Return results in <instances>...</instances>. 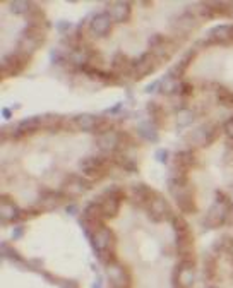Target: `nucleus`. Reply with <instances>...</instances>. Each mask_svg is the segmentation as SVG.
I'll list each match as a JSON object with an SVG mask.
<instances>
[{"instance_id": "nucleus-1", "label": "nucleus", "mask_w": 233, "mask_h": 288, "mask_svg": "<svg viewBox=\"0 0 233 288\" xmlns=\"http://www.w3.org/2000/svg\"><path fill=\"white\" fill-rule=\"evenodd\" d=\"M232 201L225 196L223 192H216V199H214V204L211 206V209L208 211L204 218V223L209 228H216L221 225H227L228 222V215H230L232 209Z\"/></svg>"}, {"instance_id": "nucleus-2", "label": "nucleus", "mask_w": 233, "mask_h": 288, "mask_svg": "<svg viewBox=\"0 0 233 288\" xmlns=\"http://www.w3.org/2000/svg\"><path fill=\"white\" fill-rule=\"evenodd\" d=\"M45 40H47V29H43V26L40 24L28 22V26L21 31L19 48L17 50L31 55V52L38 50L41 45L45 43Z\"/></svg>"}, {"instance_id": "nucleus-3", "label": "nucleus", "mask_w": 233, "mask_h": 288, "mask_svg": "<svg viewBox=\"0 0 233 288\" xmlns=\"http://www.w3.org/2000/svg\"><path fill=\"white\" fill-rule=\"evenodd\" d=\"M123 199H125V190L118 185H112L101 196V209H103L105 218H115L120 211V206H122Z\"/></svg>"}, {"instance_id": "nucleus-4", "label": "nucleus", "mask_w": 233, "mask_h": 288, "mask_svg": "<svg viewBox=\"0 0 233 288\" xmlns=\"http://www.w3.org/2000/svg\"><path fill=\"white\" fill-rule=\"evenodd\" d=\"M158 65H160V58H158L153 52H146V54H142L139 58L132 60V67H130L129 74L136 81L144 79L146 76L155 72L158 69Z\"/></svg>"}, {"instance_id": "nucleus-5", "label": "nucleus", "mask_w": 233, "mask_h": 288, "mask_svg": "<svg viewBox=\"0 0 233 288\" xmlns=\"http://www.w3.org/2000/svg\"><path fill=\"white\" fill-rule=\"evenodd\" d=\"M29 60H31V55L24 54V52H21V50H16V52H12V54L3 55V58H2L3 76L12 77V76L21 74L22 70L26 69V65L29 63Z\"/></svg>"}, {"instance_id": "nucleus-6", "label": "nucleus", "mask_w": 233, "mask_h": 288, "mask_svg": "<svg viewBox=\"0 0 233 288\" xmlns=\"http://www.w3.org/2000/svg\"><path fill=\"white\" fill-rule=\"evenodd\" d=\"M195 261L194 257H187L182 259L180 264L175 269L174 282L176 288H192L195 280Z\"/></svg>"}, {"instance_id": "nucleus-7", "label": "nucleus", "mask_w": 233, "mask_h": 288, "mask_svg": "<svg viewBox=\"0 0 233 288\" xmlns=\"http://www.w3.org/2000/svg\"><path fill=\"white\" fill-rule=\"evenodd\" d=\"M110 163L112 158H108V156H88V158L81 162V170L86 177L100 178L107 173Z\"/></svg>"}, {"instance_id": "nucleus-8", "label": "nucleus", "mask_w": 233, "mask_h": 288, "mask_svg": "<svg viewBox=\"0 0 233 288\" xmlns=\"http://www.w3.org/2000/svg\"><path fill=\"white\" fill-rule=\"evenodd\" d=\"M89 240H91V245L96 250V256H98L101 252H110L112 247L115 244V235L107 225H103L89 237Z\"/></svg>"}, {"instance_id": "nucleus-9", "label": "nucleus", "mask_w": 233, "mask_h": 288, "mask_svg": "<svg viewBox=\"0 0 233 288\" xmlns=\"http://www.w3.org/2000/svg\"><path fill=\"white\" fill-rule=\"evenodd\" d=\"M149 47H151V52L160 58V60H168L175 50L174 41L167 40L163 35H160V33H156V35H153L151 38H149Z\"/></svg>"}, {"instance_id": "nucleus-10", "label": "nucleus", "mask_w": 233, "mask_h": 288, "mask_svg": "<svg viewBox=\"0 0 233 288\" xmlns=\"http://www.w3.org/2000/svg\"><path fill=\"white\" fill-rule=\"evenodd\" d=\"M88 189H91V185H89V182L86 178L79 177V175H70V177H67L63 180L60 190H62V194L65 197H77L81 194H84Z\"/></svg>"}, {"instance_id": "nucleus-11", "label": "nucleus", "mask_w": 233, "mask_h": 288, "mask_svg": "<svg viewBox=\"0 0 233 288\" xmlns=\"http://www.w3.org/2000/svg\"><path fill=\"white\" fill-rule=\"evenodd\" d=\"M108 280H110V288H129L130 285V276L127 273V269L120 263H112L110 266H107Z\"/></svg>"}, {"instance_id": "nucleus-12", "label": "nucleus", "mask_w": 233, "mask_h": 288, "mask_svg": "<svg viewBox=\"0 0 233 288\" xmlns=\"http://www.w3.org/2000/svg\"><path fill=\"white\" fill-rule=\"evenodd\" d=\"M98 148L103 153H115L122 148V134L116 132V130H110V132L100 134L96 139Z\"/></svg>"}, {"instance_id": "nucleus-13", "label": "nucleus", "mask_w": 233, "mask_h": 288, "mask_svg": "<svg viewBox=\"0 0 233 288\" xmlns=\"http://www.w3.org/2000/svg\"><path fill=\"white\" fill-rule=\"evenodd\" d=\"M146 211H148L149 220H153L155 223H160V222H163V220H167L168 216H170L172 209H170V206H168V203L163 199V197L158 196L153 203H149L148 206H146Z\"/></svg>"}, {"instance_id": "nucleus-14", "label": "nucleus", "mask_w": 233, "mask_h": 288, "mask_svg": "<svg viewBox=\"0 0 233 288\" xmlns=\"http://www.w3.org/2000/svg\"><path fill=\"white\" fill-rule=\"evenodd\" d=\"M208 41L216 45H227L233 41V24H218L208 31Z\"/></svg>"}, {"instance_id": "nucleus-15", "label": "nucleus", "mask_w": 233, "mask_h": 288, "mask_svg": "<svg viewBox=\"0 0 233 288\" xmlns=\"http://www.w3.org/2000/svg\"><path fill=\"white\" fill-rule=\"evenodd\" d=\"M112 22L114 19L110 17L108 12H100L93 17L91 24H89V29L95 36H100V38H107L112 31Z\"/></svg>"}, {"instance_id": "nucleus-16", "label": "nucleus", "mask_w": 233, "mask_h": 288, "mask_svg": "<svg viewBox=\"0 0 233 288\" xmlns=\"http://www.w3.org/2000/svg\"><path fill=\"white\" fill-rule=\"evenodd\" d=\"M195 24H197V19H195V16L192 12H183L180 14L178 17H175V21L170 22V26L174 28L175 33H182V35H187V33H190L192 29L195 28Z\"/></svg>"}, {"instance_id": "nucleus-17", "label": "nucleus", "mask_w": 233, "mask_h": 288, "mask_svg": "<svg viewBox=\"0 0 233 288\" xmlns=\"http://www.w3.org/2000/svg\"><path fill=\"white\" fill-rule=\"evenodd\" d=\"M108 14L115 22H127L132 14V7L129 2H114L108 7Z\"/></svg>"}, {"instance_id": "nucleus-18", "label": "nucleus", "mask_w": 233, "mask_h": 288, "mask_svg": "<svg viewBox=\"0 0 233 288\" xmlns=\"http://www.w3.org/2000/svg\"><path fill=\"white\" fill-rule=\"evenodd\" d=\"M21 209L17 208V204L12 199H9L7 196L2 197V204H0V215H2L3 222H17L21 218Z\"/></svg>"}, {"instance_id": "nucleus-19", "label": "nucleus", "mask_w": 233, "mask_h": 288, "mask_svg": "<svg viewBox=\"0 0 233 288\" xmlns=\"http://www.w3.org/2000/svg\"><path fill=\"white\" fill-rule=\"evenodd\" d=\"M194 57H195V50H189V52H185L183 54V57H182V60H180L176 65H174L170 69V72H168V76L170 77H174V79L178 81L180 77L185 74V70L189 69V65H190V62L194 60Z\"/></svg>"}, {"instance_id": "nucleus-20", "label": "nucleus", "mask_w": 233, "mask_h": 288, "mask_svg": "<svg viewBox=\"0 0 233 288\" xmlns=\"http://www.w3.org/2000/svg\"><path fill=\"white\" fill-rule=\"evenodd\" d=\"M132 192H134V196H136V199L139 201V203L144 204V206L153 203V201L158 197V194L155 192V190H153L149 185H146V184H136L132 187Z\"/></svg>"}, {"instance_id": "nucleus-21", "label": "nucleus", "mask_w": 233, "mask_h": 288, "mask_svg": "<svg viewBox=\"0 0 233 288\" xmlns=\"http://www.w3.org/2000/svg\"><path fill=\"white\" fill-rule=\"evenodd\" d=\"M194 162H195L194 151H190V149L178 151L175 155V160H174V168H176V170H182V172H187L194 165Z\"/></svg>"}, {"instance_id": "nucleus-22", "label": "nucleus", "mask_w": 233, "mask_h": 288, "mask_svg": "<svg viewBox=\"0 0 233 288\" xmlns=\"http://www.w3.org/2000/svg\"><path fill=\"white\" fill-rule=\"evenodd\" d=\"M98 118L100 117H96V115L82 114V115H77V117L74 118V123H76L81 130H84V132H96Z\"/></svg>"}, {"instance_id": "nucleus-23", "label": "nucleus", "mask_w": 233, "mask_h": 288, "mask_svg": "<svg viewBox=\"0 0 233 288\" xmlns=\"http://www.w3.org/2000/svg\"><path fill=\"white\" fill-rule=\"evenodd\" d=\"M137 132H139V136H141L142 139L149 141V143H158V139H160L158 130H156V125L151 120H144V122L139 123Z\"/></svg>"}, {"instance_id": "nucleus-24", "label": "nucleus", "mask_w": 233, "mask_h": 288, "mask_svg": "<svg viewBox=\"0 0 233 288\" xmlns=\"http://www.w3.org/2000/svg\"><path fill=\"white\" fill-rule=\"evenodd\" d=\"M43 123H45L43 115H35V117H29V118L21 120L19 123H17V129H19L21 132H24V134L36 132V130H40L41 127H43Z\"/></svg>"}, {"instance_id": "nucleus-25", "label": "nucleus", "mask_w": 233, "mask_h": 288, "mask_svg": "<svg viewBox=\"0 0 233 288\" xmlns=\"http://www.w3.org/2000/svg\"><path fill=\"white\" fill-rule=\"evenodd\" d=\"M112 67H114L115 70H118V72H123V70H129L130 72L132 60H130L123 52H116V54L114 55V58H112Z\"/></svg>"}, {"instance_id": "nucleus-26", "label": "nucleus", "mask_w": 233, "mask_h": 288, "mask_svg": "<svg viewBox=\"0 0 233 288\" xmlns=\"http://www.w3.org/2000/svg\"><path fill=\"white\" fill-rule=\"evenodd\" d=\"M148 112L151 114V122L155 123L156 127H161L165 123V110L161 105H158L155 102L148 103Z\"/></svg>"}, {"instance_id": "nucleus-27", "label": "nucleus", "mask_w": 233, "mask_h": 288, "mask_svg": "<svg viewBox=\"0 0 233 288\" xmlns=\"http://www.w3.org/2000/svg\"><path fill=\"white\" fill-rule=\"evenodd\" d=\"M216 98L223 107H233V91L227 86H220L216 89Z\"/></svg>"}, {"instance_id": "nucleus-28", "label": "nucleus", "mask_w": 233, "mask_h": 288, "mask_svg": "<svg viewBox=\"0 0 233 288\" xmlns=\"http://www.w3.org/2000/svg\"><path fill=\"white\" fill-rule=\"evenodd\" d=\"M115 163H118L120 167L123 168V170L130 172V173L137 172V162H136V158H129L127 155H118L115 158Z\"/></svg>"}, {"instance_id": "nucleus-29", "label": "nucleus", "mask_w": 233, "mask_h": 288, "mask_svg": "<svg viewBox=\"0 0 233 288\" xmlns=\"http://www.w3.org/2000/svg\"><path fill=\"white\" fill-rule=\"evenodd\" d=\"M195 115L192 110H189V108H182V110L176 114V122H178L180 127H189L190 123L194 122Z\"/></svg>"}, {"instance_id": "nucleus-30", "label": "nucleus", "mask_w": 233, "mask_h": 288, "mask_svg": "<svg viewBox=\"0 0 233 288\" xmlns=\"http://www.w3.org/2000/svg\"><path fill=\"white\" fill-rule=\"evenodd\" d=\"M172 225H174V230H175V233H176V235L185 233V231H190L189 223H187L185 220H183L182 216H178V215H174V216H172Z\"/></svg>"}, {"instance_id": "nucleus-31", "label": "nucleus", "mask_w": 233, "mask_h": 288, "mask_svg": "<svg viewBox=\"0 0 233 288\" xmlns=\"http://www.w3.org/2000/svg\"><path fill=\"white\" fill-rule=\"evenodd\" d=\"M31 9V2H24V0H16V2H10V10L14 14H28Z\"/></svg>"}, {"instance_id": "nucleus-32", "label": "nucleus", "mask_w": 233, "mask_h": 288, "mask_svg": "<svg viewBox=\"0 0 233 288\" xmlns=\"http://www.w3.org/2000/svg\"><path fill=\"white\" fill-rule=\"evenodd\" d=\"M223 132L227 134L228 139L233 141V117H230V118H227V120H225V123H223Z\"/></svg>"}, {"instance_id": "nucleus-33", "label": "nucleus", "mask_w": 233, "mask_h": 288, "mask_svg": "<svg viewBox=\"0 0 233 288\" xmlns=\"http://www.w3.org/2000/svg\"><path fill=\"white\" fill-rule=\"evenodd\" d=\"M168 156H170V153H168L167 149H158L156 155H155V158H156L160 163H165V165H167V163H168Z\"/></svg>"}, {"instance_id": "nucleus-34", "label": "nucleus", "mask_w": 233, "mask_h": 288, "mask_svg": "<svg viewBox=\"0 0 233 288\" xmlns=\"http://www.w3.org/2000/svg\"><path fill=\"white\" fill-rule=\"evenodd\" d=\"M57 29L62 35H65L67 31H70L72 29V22H69V21H58L57 22Z\"/></svg>"}, {"instance_id": "nucleus-35", "label": "nucleus", "mask_w": 233, "mask_h": 288, "mask_svg": "<svg viewBox=\"0 0 233 288\" xmlns=\"http://www.w3.org/2000/svg\"><path fill=\"white\" fill-rule=\"evenodd\" d=\"M180 95L182 96H189L190 93H192V86L187 84V82H180Z\"/></svg>"}, {"instance_id": "nucleus-36", "label": "nucleus", "mask_w": 233, "mask_h": 288, "mask_svg": "<svg viewBox=\"0 0 233 288\" xmlns=\"http://www.w3.org/2000/svg\"><path fill=\"white\" fill-rule=\"evenodd\" d=\"M161 86V81H155L153 84H149L148 88H146V93H153V91H156V88H160Z\"/></svg>"}, {"instance_id": "nucleus-37", "label": "nucleus", "mask_w": 233, "mask_h": 288, "mask_svg": "<svg viewBox=\"0 0 233 288\" xmlns=\"http://www.w3.org/2000/svg\"><path fill=\"white\" fill-rule=\"evenodd\" d=\"M22 233H24V227H17L16 230H14V233H12V238L16 240V238L22 237Z\"/></svg>"}, {"instance_id": "nucleus-38", "label": "nucleus", "mask_w": 233, "mask_h": 288, "mask_svg": "<svg viewBox=\"0 0 233 288\" xmlns=\"http://www.w3.org/2000/svg\"><path fill=\"white\" fill-rule=\"evenodd\" d=\"M2 115L5 120H9V118L12 117V110H10V108H2Z\"/></svg>"}, {"instance_id": "nucleus-39", "label": "nucleus", "mask_w": 233, "mask_h": 288, "mask_svg": "<svg viewBox=\"0 0 233 288\" xmlns=\"http://www.w3.org/2000/svg\"><path fill=\"white\" fill-rule=\"evenodd\" d=\"M120 108H122V103H116L114 108H108V110H107V114H112V115H115L116 112L120 110Z\"/></svg>"}, {"instance_id": "nucleus-40", "label": "nucleus", "mask_w": 233, "mask_h": 288, "mask_svg": "<svg viewBox=\"0 0 233 288\" xmlns=\"http://www.w3.org/2000/svg\"><path fill=\"white\" fill-rule=\"evenodd\" d=\"M67 213H69V215H76V213H77V206L76 204L67 206Z\"/></svg>"}, {"instance_id": "nucleus-41", "label": "nucleus", "mask_w": 233, "mask_h": 288, "mask_svg": "<svg viewBox=\"0 0 233 288\" xmlns=\"http://www.w3.org/2000/svg\"><path fill=\"white\" fill-rule=\"evenodd\" d=\"M227 225H233V206H232V209H230V215H228V222H227Z\"/></svg>"}, {"instance_id": "nucleus-42", "label": "nucleus", "mask_w": 233, "mask_h": 288, "mask_svg": "<svg viewBox=\"0 0 233 288\" xmlns=\"http://www.w3.org/2000/svg\"><path fill=\"white\" fill-rule=\"evenodd\" d=\"M93 288H103V283H101V280L98 278L95 283H93Z\"/></svg>"}, {"instance_id": "nucleus-43", "label": "nucleus", "mask_w": 233, "mask_h": 288, "mask_svg": "<svg viewBox=\"0 0 233 288\" xmlns=\"http://www.w3.org/2000/svg\"><path fill=\"white\" fill-rule=\"evenodd\" d=\"M230 250H232V256H233V244H232V247H230Z\"/></svg>"}, {"instance_id": "nucleus-44", "label": "nucleus", "mask_w": 233, "mask_h": 288, "mask_svg": "<svg viewBox=\"0 0 233 288\" xmlns=\"http://www.w3.org/2000/svg\"><path fill=\"white\" fill-rule=\"evenodd\" d=\"M208 288H218V287H214V285H211V287H208Z\"/></svg>"}]
</instances>
